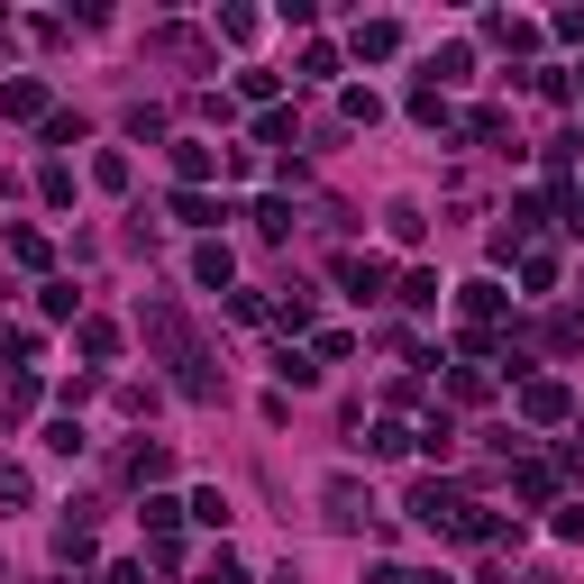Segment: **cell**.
Segmentation results:
<instances>
[{
	"mask_svg": "<svg viewBox=\"0 0 584 584\" xmlns=\"http://www.w3.org/2000/svg\"><path fill=\"white\" fill-rule=\"evenodd\" d=\"M412 521L439 529V539H456V521H466V502H456L448 485H412Z\"/></svg>",
	"mask_w": 584,
	"mask_h": 584,
	"instance_id": "cell-1",
	"label": "cell"
},
{
	"mask_svg": "<svg viewBox=\"0 0 584 584\" xmlns=\"http://www.w3.org/2000/svg\"><path fill=\"white\" fill-rule=\"evenodd\" d=\"M567 412H575V393L557 384V374H529V384H521V420L548 429V420H567Z\"/></svg>",
	"mask_w": 584,
	"mask_h": 584,
	"instance_id": "cell-2",
	"label": "cell"
},
{
	"mask_svg": "<svg viewBox=\"0 0 584 584\" xmlns=\"http://www.w3.org/2000/svg\"><path fill=\"white\" fill-rule=\"evenodd\" d=\"M0 119H37V129L56 119V110H46V83H37V73H19V83H0Z\"/></svg>",
	"mask_w": 584,
	"mask_h": 584,
	"instance_id": "cell-3",
	"label": "cell"
},
{
	"mask_svg": "<svg viewBox=\"0 0 584 584\" xmlns=\"http://www.w3.org/2000/svg\"><path fill=\"white\" fill-rule=\"evenodd\" d=\"M320 502H329V521H338V529H366V521H374V493H366V485H347V475H338Z\"/></svg>",
	"mask_w": 584,
	"mask_h": 584,
	"instance_id": "cell-4",
	"label": "cell"
},
{
	"mask_svg": "<svg viewBox=\"0 0 584 584\" xmlns=\"http://www.w3.org/2000/svg\"><path fill=\"white\" fill-rule=\"evenodd\" d=\"M174 174H183V192H192V183H211V174H219V146H201V138H174Z\"/></svg>",
	"mask_w": 584,
	"mask_h": 584,
	"instance_id": "cell-5",
	"label": "cell"
},
{
	"mask_svg": "<svg viewBox=\"0 0 584 584\" xmlns=\"http://www.w3.org/2000/svg\"><path fill=\"white\" fill-rule=\"evenodd\" d=\"M338 284L357 293V301H374V293H384V257H357V247H347V257H338Z\"/></svg>",
	"mask_w": 584,
	"mask_h": 584,
	"instance_id": "cell-6",
	"label": "cell"
},
{
	"mask_svg": "<svg viewBox=\"0 0 584 584\" xmlns=\"http://www.w3.org/2000/svg\"><path fill=\"white\" fill-rule=\"evenodd\" d=\"M138 521H146V539H156V548H165V539H174V529H183V502H174V493H146V512H138Z\"/></svg>",
	"mask_w": 584,
	"mask_h": 584,
	"instance_id": "cell-7",
	"label": "cell"
},
{
	"mask_svg": "<svg viewBox=\"0 0 584 584\" xmlns=\"http://www.w3.org/2000/svg\"><path fill=\"white\" fill-rule=\"evenodd\" d=\"M357 56H366V64L402 56V28H393V19H366V28H357Z\"/></svg>",
	"mask_w": 584,
	"mask_h": 584,
	"instance_id": "cell-8",
	"label": "cell"
},
{
	"mask_svg": "<svg viewBox=\"0 0 584 584\" xmlns=\"http://www.w3.org/2000/svg\"><path fill=\"white\" fill-rule=\"evenodd\" d=\"M73 347H83L92 366H110V357H119V329H110V320H83V329H73Z\"/></svg>",
	"mask_w": 584,
	"mask_h": 584,
	"instance_id": "cell-9",
	"label": "cell"
},
{
	"mask_svg": "<svg viewBox=\"0 0 584 584\" xmlns=\"http://www.w3.org/2000/svg\"><path fill=\"white\" fill-rule=\"evenodd\" d=\"M174 219H183V228H219L228 211H219V201H211V192H174Z\"/></svg>",
	"mask_w": 584,
	"mask_h": 584,
	"instance_id": "cell-10",
	"label": "cell"
},
{
	"mask_svg": "<svg viewBox=\"0 0 584 584\" xmlns=\"http://www.w3.org/2000/svg\"><path fill=\"white\" fill-rule=\"evenodd\" d=\"M456 311H466L475 329H485V320H502V284H466V293H456Z\"/></svg>",
	"mask_w": 584,
	"mask_h": 584,
	"instance_id": "cell-11",
	"label": "cell"
},
{
	"mask_svg": "<svg viewBox=\"0 0 584 584\" xmlns=\"http://www.w3.org/2000/svg\"><path fill=\"white\" fill-rule=\"evenodd\" d=\"M192 274H201L211 293H228V274H238V257H228V247H201V257H192Z\"/></svg>",
	"mask_w": 584,
	"mask_h": 584,
	"instance_id": "cell-12",
	"label": "cell"
},
{
	"mask_svg": "<svg viewBox=\"0 0 584 584\" xmlns=\"http://www.w3.org/2000/svg\"><path fill=\"white\" fill-rule=\"evenodd\" d=\"M485 37H493V46H539V28H529V19H512V10H493Z\"/></svg>",
	"mask_w": 584,
	"mask_h": 584,
	"instance_id": "cell-13",
	"label": "cell"
},
{
	"mask_svg": "<svg viewBox=\"0 0 584 584\" xmlns=\"http://www.w3.org/2000/svg\"><path fill=\"white\" fill-rule=\"evenodd\" d=\"M183 512H192V521H201V529H228V493H219V485H201V493H192V502H183Z\"/></svg>",
	"mask_w": 584,
	"mask_h": 584,
	"instance_id": "cell-14",
	"label": "cell"
},
{
	"mask_svg": "<svg viewBox=\"0 0 584 584\" xmlns=\"http://www.w3.org/2000/svg\"><path fill=\"white\" fill-rule=\"evenodd\" d=\"M10 257H19V265H37V274H46V265H56V247H46V238H37V228H10Z\"/></svg>",
	"mask_w": 584,
	"mask_h": 584,
	"instance_id": "cell-15",
	"label": "cell"
},
{
	"mask_svg": "<svg viewBox=\"0 0 584 584\" xmlns=\"http://www.w3.org/2000/svg\"><path fill=\"white\" fill-rule=\"evenodd\" d=\"M521 284H529V293L557 284V257H548V247H521Z\"/></svg>",
	"mask_w": 584,
	"mask_h": 584,
	"instance_id": "cell-16",
	"label": "cell"
},
{
	"mask_svg": "<svg viewBox=\"0 0 584 584\" xmlns=\"http://www.w3.org/2000/svg\"><path fill=\"white\" fill-rule=\"evenodd\" d=\"M402 448H412V429H402V420H374L366 429V456H402Z\"/></svg>",
	"mask_w": 584,
	"mask_h": 584,
	"instance_id": "cell-17",
	"label": "cell"
},
{
	"mask_svg": "<svg viewBox=\"0 0 584 584\" xmlns=\"http://www.w3.org/2000/svg\"><path fill=\"white\" fill-rule=\"evenodd\" d=\"M92 183L100 192H129V156H119V146H110V156H92Z\"/></svg>",
	"mask_w": 584,
	"mask_h": 584,
	"instance_id": "cell-18",
	"label": "cell"
},
{
	"mask_svg": "<svg viewBox=\"0 0 584 584\" xmlns=\"http://www.w3.org/2000/svg\"><path fill=\"white\" fill-rule=\"evenodd\" d=\"M448 393H456V402H485V393H493V374H485V366H456V374H448Z\"/></svg>",
	"mask_w": 584,
	"mask_h": 584,
	"instance_id": "cell-19",
	"label": "cell"
},
{
	"mask_svg": "<svg viewBox=\"0 0 584 584\" xmlns=\"http://www.w3.org/2000/svg\"><path fill=\"white\" fill-rule=\"evenodd\" d=\"M129 475H138V485H165L174 456H165V448H138V456H129Z\"/></svg>",
	"mask_w": 584,
	"mask_h": 584,
	"instance_id": "cell-20",
	"label": "cell"
},
{
	"mask_svg": "<svg viewBox=\"0 0 584 584\" xmlns=\"http://www.w3.org/2000/svg\"><path fill=\"white\" fill-rule=\"evenodd\" d=\"M412 119H420V129H439V119H448V92L420 83V92H412Z\"/></svg>",
	"mask_w": 584,
	"mask_h": 584,
	"instance_id": "cell-21",
	"label": "cell"
},
{
	"mask_svg": "<svg viewBox=\"0 0 584 584\" xmlns=\"http://www.w3.org/2000/svg\"><path fill=\"white\" fill-rule=\"evenodd\" d=\"M37 311H46V320H73V311H83V293H73V284H46Z\"/></svg>",
	"mask_w": 584,
	"mask_h": 584,
	"instance_id": "cell-22",
	"label": "cell"
},
{
	"mask_svg": "<svg viewBox=\"0 0 584 584\" xmlns=\"http://www.w3.org/2000/svg\"><path fill=\"white\" fill-rule=\"evenodd\" d=\"M512 485H521V502H548V493H557V466H521Z\"/></svg>",
	"mask_w": 584,
	"mask_h": 584,
	"instance_id": "cell-23",
	"label": "cell"
},
{
	"mask_svg": "<svg viewBox=\"0 0 584 584\" xmlns=\"http://www.w3.org/2000/svg\"><path fill=\"white\" fill-rule=\"evenodd\" d=\"M338 110L357 119V129H374V119H384V100H374V92H338Z\"/></svg>",
	"mask_w": 584,
	"mask_h": 584,
	"instance_id": "cell-24",
	"label": "cell"
},
{
	"mask_svg": "<svg viewBox=\"0 0 584 584\" xmlns=\"http://www.w3.org/2000/svg\"><path fill=\"white\" fill-rule=\"evenodd\" d=\"M257 228L265 238H293V201H257Z\"/></svg>",
	"mask_w": 584,
	"mask_h": 584,
	"instance_id": "cell-25",
	"label": "cell"
},
{
	"mask_svg": "<svg viewBox=\"0 0 584 584\" xmlns=\"http://www.w3.org/2000/svg\"><path fill=\"white\" fill-rule=\"evenodd\" d=\"M46 448H56V456H83V420H46Z\"/></svg>",
	"mask_w": 584,
	"mask_h": 584,
	"instance_id": "cell-26",
	"label": "cell"
},
{
	"mask_svg": "<svg viewBox=\"0 0 584 584\" xmlns=\"http://www.w3.org/2000/svg\"><path fill=\"white\" fill-rule=\"evenodd\" d=\"M257 146H293V110H265L257 119Z\"/></svg>",
	"mask_w": 584,
	"mask_h": 584,
	"instance_id": "cell-27",
	"label": "cell"
},
{
	"mask_svg": "<svg viewBox=\"0 0 584 584\" xmlns=\"http://www.w3.org/2000/svg\"><path fill=\"white\" fill-rule=\"evenodd\" d=\"M201 584H247V567H238V557H228V548H219V557H211V567H201Z\"/></svg>",
	"mask_w": 584,
	"mask_h": 584,
	"instance_id": "cell-28",
	"label": "cell"
},
{
	"mask_svg": "<svg viewBox=\"0 0 584 584\" xmlns=\"http://www.w3.org/2000/svg\"><path fill=\"white\" fill-rule=\"evenodd\" d=\"M0 502H28V475L19 466H0Z\"/></svg>",
	"mask_w": 584,
	"mask_h": 584,
	"instance_id": "cell-29",
	"label": "cell"
},
{
	"mask_svg": "<svg viewBox=\"0 0 584 584\" xmlns=\"http://www.w3.org/2000/svg\"><path fill=\"white\" fill-rule=\"evenodd\" d=\"M557 37H567V46H584V10H557Z\"/></svg>",
	"mask_w": 584,
	"mask_h": 584,
	"instance_id": "cell-30",
	"label": "cell"
}]
</instances>
